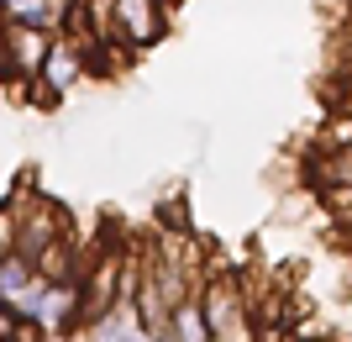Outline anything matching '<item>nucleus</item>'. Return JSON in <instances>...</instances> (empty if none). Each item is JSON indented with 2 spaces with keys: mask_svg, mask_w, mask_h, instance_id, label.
Instances as JSON below:
<instances>
[{
  "mask_svg": "<svg viewBox=\"0 0 352 342\" xmlns=\"http://www.w3.org/2000/svg\"><path fill=\"white\" fill-rule=\"evenodd\" d=\"M0 21H6V11H0Z\"/></svg>",
  "mask_w": 352,
  "mask_h": 342,
  "instance_id": "12",
  "label": "nucleus"
},
{
  "mask_svg": "<svg viewBox=\"0 0 352 342\" xmlns=\"http://www.w3.org/2000/svg\"><path fill=\"white\" fill-rule=\"evenodd\" d=\"M21 100H27L32 111H53V105L63 100V89H58V85H47V79L37 74V79H21Z\"/></svg>",
  "mask_w": 352,
  "mask_h": 342,
  "instance_id": "9",
  "label": "nucleus"
},
{
  "mask_svg": "<svg viewBox=\"0 0 352 342\" xmlns=\"http://www.w3.org/2000/svg\"><path fill=\"white\" fill-rule=\"evenodd\" d=\"M11 206H16V253L37 258L58 232H69V211L43 200V195H27V179H21V190H16Z\"/></svg>",
  "mask_w": 352,
  "mask_h": 342,
  "instance_id": "1",
  "label": "nucleus"
},
{
  "mask_svg": "<svg viewBox=\"0 0 352 342\" xmlns=\"http://www.w3.org/2000/svg\"><path fill=\"white\" fill-rule=\"evenodd\" d=\"M0 342H47V327L16 295H0Z\"/></svg>",
  "mask_w": 352,
  "mask_h": 342,
  "instance_id": "7",
  "label": "nucleus"
},
{
  "mask_svg": "<svg viewBox=\"0 0 352 342\" xmlns=\"http://www.w3.org/2000/svg\"><path fill=\"white\" fill-rule=\"evenodd\" d=\"M158 232L163 237H195V222H190V206H184V195H174V200H158Z\"/></svg>",
  "mask_w": 352,
  "mask_h": 342,
  "instance_id": "8",
  "label": "nucleus"
},
{
  "mask_svg": "<svg viewBox=\"0 0 352 342\" xmlns=\"http://www.w3.org/2000/svg\"><path fill=\"white\" fill-rule=\"evenodd\" d=\"M168 342H216V332H210L206 321V306H200V290L184 300H174V311H168V332H163Z\"/></svg>",
  "mask_w": 352,
  "mask_h": 342,
  "instance_id": "5",
  "label": "nucleus"
},
{
  "mask_svg": "<svg viewBox=\"0 0 352 342\" xmlns=\"http://www.w3.org/2000/svg\"><path fill=\"white\" fill-rule=\"evenodd\" d=\"M85 74H89L85 47L74 43V37H58V43H53V53H47V63H43V79H47V85H58V89H74Z\"/></svg>",
  "mask_w": 352,
  "mask_h": 342,
  "instance_id": "6",
  "label": "nucleus"
},
{
  "mask_svg": "<svg viewBox=\"0 0 352 342\" xmlns=\"http://www.w3.org/2000/svg\"><path fill=\"white\" fill-rule=\"evenodd\" d=\"M168 32V6L163 0H116L111 6V37L132 53H147Z\"/></svg>",
  "mask_w": 352,
  "mask_h": 342,
  "instance_id": "3",
  "label": "nucleus"
},
{
  "mask_svg": "<svg viewBox=\"0 0 352 342\" xmlns=\"http://www.w3.org/2000/svg\"><path fill=\"white\" fill-rule=\"evenodd\" d=\"M342 116H352V100H347V105H342Z\"/></svg>",
  "mask_w": 352,
  "mask_h": 342,
  "instance_id": "10",
  "label": "nucleus"
},
{
  "mask_svg": "<svg viewBox=\"0 0 352 342\" xmlns=\"http://www.w3.org/2000/svg\"><path fill=\"white\" fill-rule=\"evenodd\" d=\"M53 43H58V32L53 27H37V21H0V53H6V63L16 69V79H37L43 74L47 53H53Z\"/></svg>",
  "mask_w": 352,
  "mask_h": 342,
  "instance_id": "2",
  "label": "nucleus"
},
{
  "mask_svg": "<svg viewBox=\"0 0 352 342\" xmlns=\"http://www.w3.org/2000/svg\"><path fill=\"white\" fill-rule=\"evenodd\" d=\"M163 6H174V0H163Z\"/></svg>",
  "mask_w": 352,
  "mask_h": 342,
  "instance_id": "11",
  "label": "nucleus"
},
{
  "mask_svg": "<svg viewBox=\"0 0 352 342\" xmlns=\"http://www.w3.org/2000/svg\"><path fill=\"white\" fill-rule=\"evenodd\" d=\"M305 174L321 184V190H352V142H321V148L305 158Z\"/></svg>",
  "mask_w": 352,
  "mask_h": 342,
  "instance_id": "4",
  "label": "nucleus"
}]
</instances>
